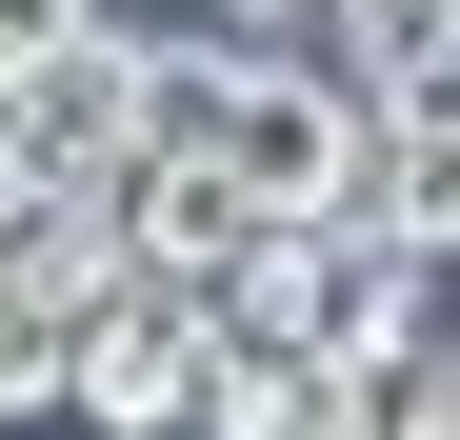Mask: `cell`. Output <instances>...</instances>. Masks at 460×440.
Returning <instances> with one entry per match:
<instances>
[{
    "label": "cell",
    "mask_w": 460,
    "mask_h": 440,
    "mask_svg": "<svg viewBox=\"0 0 460 440\" xmlns=\"http://www.w3.org/2000/svg\"><path fill=\"white\" fill-rule=\"evenodd\" d=\"M200 400H220V280L120 241L81 280V420L101 440H200Z\"/></svg>",
    "instance_id": "6da1fadb"
},
{
    "label": "cell",
    "mask_w": 460,
    "mask_h": 440,
    "mask_svg": "<svg viewBox=\"0 0 460 440\" xmlns=\"http://www.w3.org/2000/svg\"><path fill=\"white\" fill-rule=\"evenodd\" d=\"M420 280H440V260L401 241V220H360V200H300L280 241H261V280H220V301H280L321 360H401V340H420Z\"/></svg>",
    "instance_id": "7a4b0ae2"
},
{
    "label": "cell",
    "mask_w": 460,
    "mask_h": 440,
    "mask_svg": "<svg viewBox=\"0 0 460 440\" xmlns=\"http://www.w3.org/2000/svg\"><path fill=\"white\" fill-rule=\"evenodd\" d=\"M120 140H140V40L120 21L0 60V180H120Z\"/></svg>",
    "instance_id": "3957f363"
},
{
    "label": "cell",
    "mask_w": 460,
    "mask_h": 440,
    "mask_svg": "<svg viewBox=\"0 0 460 440\" xmlns=\"http://www.w3.org/2000/svg\"><path fill=\"white\" fill-rule=\"evenodd\" d=\"M220 161H241L280 220H300V200H341V161H360V81H321V60L241 40V81H220Z\"/></svg>",
    "instance_id": "277c9868"
},
{
    "label": "cell",
    "mask_w": 460,
    "mask_h": 440,
    "mask_svg": "<svg viewBox=\"0 0 460 440\" xmlns=\"http://www.w3.org/2000/svg\"><path fill=\"white\" fill-rule=\"evenodd\" d=\"M0 420H81V280H0Z\"/></svg>",
    "instance_id": "5b68a950"
},
{
    "label": "cell",
    "mask_w": 460,
    "mask_h": 440,
    "mask_svg": "<svg viewBox=\"0 0 460 440\" xmlns=\"http://www.w3.org/2000/svg\"><path fill=\"white\" fill-rule=\"evenodd\" d=\"M220 81L241 40H140V140H220Z\"/></svg>",
    "instance_id": "8992f818"
},
{
    "label": "cell",
    "mask_w": 460,
    "mask_h": 440,
    "mask_svg": "<svg viewBox=\"0 0 460 440\" xmlns=\"http://www.w3.org/2000/svg\"><path fill=\"white\" fill-rule=\"evenodd\" d=\"M360 400L401 420V440H460V340H401V360H360Z\"/></svg>",
    "instance_id": "52a82bcc"
},
{
    "label": "cell",
    "mask_w": 460,
    "mask_h": 440,
    "mask_svg": "<svg viewBox=\"0 0 460 440\" xmlns=\"http://www.w3.org/2000/svg\"><path fill=\"white\" fill-rule=\"evenodd\" d=\"M101 0H0V60H40V40H81Z\"/></svg>",
    "instance_id": "ba28073f"
},
{
    "label": "cell",
    "mask_w": 460,
    "mask_h": 440,
    "mask_svg": "<svg viewBox=\"0 0 460 440\" xmlns=\"http://www.w3.org/2000/svg\"><path fill=\"white\" fill-rule=\"evenodd\" d=\"M341 440H401V420H380V400H360V420H341Z\"/></svg>",
    "instance_id": "9c48e42d"
}]
</instances>
